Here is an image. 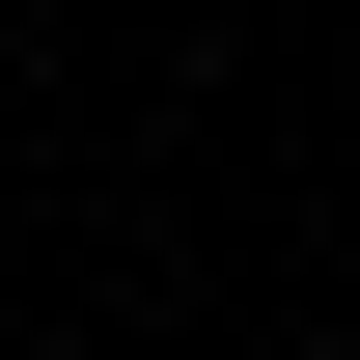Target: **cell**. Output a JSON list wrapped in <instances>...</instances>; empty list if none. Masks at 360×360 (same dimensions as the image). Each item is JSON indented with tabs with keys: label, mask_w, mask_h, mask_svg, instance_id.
<instances>
[{
	"label": "cell",
	"mask_w": 360,
	"mask_h": 360,
	"mask_svg": "<svg viewBox=\"0 0 360 360\" xmlns=\"http://www.w3.org/2000/svg\"><path fill=\"white\" fill-rule=\"evenodd\" d=\"M0 360H28V305H0Z\"/></svg>",
	"instance_id": "obj_1"
}]
</instances>
